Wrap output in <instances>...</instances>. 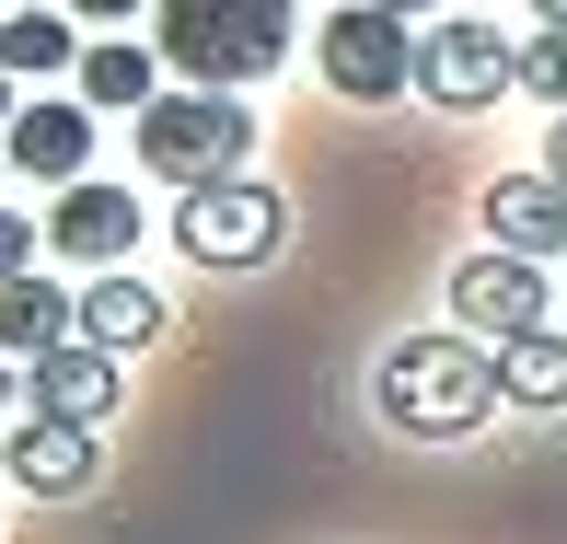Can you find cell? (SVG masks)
Returning a JSON list of instances; mask_svg holds the SVG:
<instances>
[{
  "mask_svg": "<svg viewBox=\"0 0 567 544\" xmlns=\"http://www.w3.org/2000/svg\"><path fill=\"white\" fill-rule=\"evenodd\" d=\"M522 12H533V23H567V0H522Z\"/></svg>",
  "mask_w": 567,
  "mask_h": 544,
  "instance_id": "obj_23",
  "label": "cell"
},
{
  "mask_svg": "<svg viewBox=\"0 0 567 544\" xmlns=\"http://www.w3.org/2000/svg\"><path fill=\"white\" fill-rule=\"evenodd\" d=\"M452 325L463 336H533L545 325V255H509V244H486V255H463L452 267Z\"/></svg>",
  "mask_w": 567,
  "mask_h": 544,
  "instance_id": "obj_7",
  "label": "cell"
},
{
  "mask_svg": "<svg viewBox=\"0 0 567 544\" xmlns=\"http://www.w3.org/2000/svg\"><path fill=\"white\" fill-rule=\"evenodd\" d=\"M313 70L348 93V105H394V93H417V23H405V12H371V0H348V12L313 35Z\"/></svg>",
  "mask_w": 567,
  "mask_h": 544,
  "instance_id": "obj_5",
  "label": "cell"
},
{
  "mask_svg": "<svg viewBox=\"0 0 567 544\" xmlns=\"http://www.w3.org/2000/svg\"><path fill=\"white\" fill-rule=\"evenodd\" d=\"M0 174H12V163H0Z\"/></svg>",
  "mask_w": 567,
  "mask_h": 544,
  "instance_id": "obj_26",
  "label": "cell"
},
{
  "mask_svg": "<svg viewBox=\"0 0 567 544\" xmlns=\"http://www.w3.org/2000/svg\"><path fill=\"white\" fill-rule=\"evenodd\" d=\"M0 70H12V82H59V70H82V12L12 0V12H0Z\"/></svg>",
  "mask_w": 567,
  "mask_h": 544,
  "instance_id": "obj_16",
  "label": "cell"
},
{
  "mask_svg": "<svg viewBox=\"0 0 567 544\" xmlns=\"http://www.w3.org/2000/svg\"><path fill=\"white\" fill-rule=\"evenodd\" d=\"M545 174H556V186H567V116H556V140H545Z\"/></svg>",
  "mask_w": 567,
  "mask_h": 544,
  "instance_id": "obj_21",
  "label": "cell"
},
{
  "mask_svg": "<svg viewBox=\"0 0 567 544\" xmlns=\"http://www.w3.org/2000/svg\"><path fill=\"white\" fill-rule=\"evenodd\" d=\"M70 12H82V23H140L151 0H70Z\"/></svg>",
  "mask_w": 567,
  "mask_h": 544,
  "instance_id": "obj_20",
  "label": "cell"
},
{
  "mask_svg": "<svg viewBox=\"0 0 567 544\" xmlns=\"http://www.w3.org/2000/svg\"><path fill=\"white\" fill-rule=\"evenodd\" d=\"M0 127H12V70H0Z\"/></svg>",
  "mask_w": 567,
  "mask_h": 544,
  "instance_id": "obj_24",
  "label": "cell"
},
{
  "mask_svg": "<svg viewBox=\"0 0 567 544\" xmlns=\"http://www.w3.org/2000/svg\"><path fill=\"white\" fill-rule=\"evenodd\" d=\"M486 244L567 255V186H556V174H498V186H486Z\"/></svg>",
  "mask_w": 567,
  "mask_h": 544,
  "instance_id": "obj_12",
  "label": "cell"
},
{
  "mask_svg": "<svg viewBox=\"0 0 567 544\" xmlns=\"http://www.w3.org/2000/svg\"><path fill=\"white\" fill-rule=\"evenodd\" d=\"M174 314H163V290H151V278L140 267H93V290H82V336H93V348H151V336H163Z\"/></svg>",
  "mask_w": 567,
  "mask_h": 544,
  "instance_id": "obj_13",
  "label": "cell"
},
{
  "mask_svg": "<svg viewBox=\"0 0 567 544\" xmlns=\"http://www.w3.org/2000/svg\"><path fill=\"white\" fill-rule=\"evenodd\" d=\"M371 12H405V23H429V12H441V0H371Z\"/></svg>",
  "mask_w": 567,
  "mask_h": 544,
  "instance_id": "obj_22",
  "label": "cell"
},
{
  "mask_svg": "<svg viewBox=\"0 0 567 544\" xmlns=\"http://www.w3.org/2000/svg\"><path fill=\"white\" fill-rule=\"evenodd\" d=\"M0 163L35 174V186H70V174H93V105H82V93L12 105V127H0Z\"/></svg>",
  "mask_w": 567,
  "mask_h": 544,
  "instance_id": "obj_8",
  "label": "cell"
},
{
  "mask_svg": "<svg viewBox=\"0 0 567 544\" xmlns=\"http://www.w3.org/2000/svg\"><path fill=\"white\" fill-rule=\"evenodd\" d=\"M186 209H174V244H186V267H267L278 244H290V197L255 186V174H209V186H174Z\"/></svg>",
  "mask_w": 567,
  "mask_h": 544,
  "instance_id": "obj_4",
  "label": "cell"
},
{
  "mask_svg": "<svg viewBox=\"0 0 567 544\" xmlns=\"http://www.w3.org/2000/svg\"><path fill=\"white\" fill-rule=\"evenodd\" d=\"M23 394H35L47 418L105 429V418H116V348H93V336H59V348H35V359H23Z\"/></svg>",
  "mask_w": 567,
  "mask_h": 544,
  "instance_id": "obj_11",
  "label": "cell"
},
{
  "mask_svg": "<svg viewBox=\"0 0 567 544\" xmlns=\"http://www.w3.org/2000/svg\"><path fill=\"white\" fill-rule=\"evenodd\" d=\"M163 12V70L209 93H255L290 59V0H151Z\"/></svg>",
  "mask_w": 567,
  "mask_h": 544,
  "instance_id": "obj_2",
  "label": "cell"
},
{
  "mask_svg": "<svg viewBox=\"0 0 567 544\" xmlns=\"http://www.w3.org/2000/svg\"><path fill=\"white\" fill-rule=\"evenodd\" d=\"M522 82V47L498 35V23H417V105H441V116H486L498 93Z\"/></svg>",
  "mask_w": 567,
  "mask_h": 544,
  "instance_id": "obj_6",
  "label": "cell"
},
{
  "mask_svg": "<svg viewBox=\"0 0 567 544\" xmlns=\"http://www.w3.org/2000/svg\"><path fill=\"white\" fill-rule=\"evenodd\" d=\"M498 394L533 406V418H567V336H556V325L498 336Z\"/></svg>",
  "mask_w": 567,
  "mask_h": 544,
  "instance_id": "obj_17",
  "label": "cell"
},
{
  "mask_svg": "<svg viewBox=\"0 0 567 544\" xmlns=\"http://www.w3.org/2000/svg\"><path fill=\"white\" fill-rule=\"evenodd\" d=\"M0 406H12V359H0Z\"/></svg>",
  "mask_w": 567,
  "mask_h": 544,
  "instance_id": "obj_25",
  "label": "cell"
},
{
  "mask_svg": "<svg viewBox=\"0 0 567 544\" xmlns=\"http://www.w3.org/2000/svg\"><path fill=\"white\" fill-rule=\"evenodd\" d=\"M0 463H12V486H35V499H82L93 475H105V452H93L82 418H12V440H0Z\"/></svg>",
  "mask_w": 567,
  "mask_h": 544,
  "instance_id": "obj_10",
  "label": "cell"
},
{
  "mask_svg": "<svg viewBox=\"0 0 567 544\" xmlns=\"http://www.w3.org/2000/svg\"><path fill=\"white\" fill-rule=\"evenodd\" d=\"M59 336H82V290H59L47 267L0 278V359H35V348H59Z\"/></svg>",
  "mask_w": 567,
  "mask_h": 544,
  "instance_id": "obj_14",
  "label": "cell"
},
{
  "mask_svg": "<svg viewBox=\"0 0 567 544\" xmlns=\"http://www.w3.org/2000/svg\"><path fill=\"white\" fill-rule=\"evenodd\" d=\"M70 82H82V105H93V116H140L151 93H163V47H140V35H93Z\"/></svg>",
  "mask_w": 567,
  "mask_h": 544,
  "instance_id": "obj_15",
  "label": "cell"
},
{
  "mask_svg": "<svg viewBox=\"0 0 567 544\" xmlns=\"http://www.w3.org/2000/svg\"><path fill=\"white\" fill-rule=\"evenodd\" d=\"M522 93L545 116H567V23H533V47H522Z\"/></svg>",
  "mask_w": 567,
  "mask_h": 544,
  "instance_id": "obj_18",
  "label": "cell"
},
{
  "mask_svg": "<svg viewBox=\"0 0 567 544\" xmlns=\"http://www.w3.org/2000/svg\"><path fill=\"white\" fill-rule=\"evenodd\" d=\"M35 244H47L35 220H23V209H0V278H23V267H35Z\"/></svg>",
  "mask_w": 567,
  "mask_h": 544,
  "instance_id": "obj_19",
  "label": "cell"
},
{
  "mask_svg": "<svg viewBox=\"0 0 567 544\" xmlns=\"http://www.w3.org/2000/svg\"><path fill=\"white\" fill-rule=\"evenodd\" d=\"M127 127H140V163L163 174V186H209V174L255 163V105L244 93H209V82H163Z\"/></svg>",
  "mask_w": 567,
  "mask_h": 544,
  "instance_id": "obj_3",
  "label": "cell"
},
{
  "mask_svg": "<svg viewBox=\"0 0 567 544\" xmlns=\"http://www.w3.org/2000/svg\"><path fill=\"white\" fill-rule=\"evenodd\" d=\"M47 244H59L70 267H127V244H140V197L105 186V174H70L59 209H47Z\"/></svg>",
  "mask_w": 567,
  "mask_h": 544,
  "instance_id": "obj_9",
  "label": "cell"
},
{
  "mask_svg": "<svg viewBox=\"0 0 567 544\" xmlns=\"http://www.w3.org/2000/svg\"><path fill=\"white\" fill-rule=\"evenodd\" d=\"M371 406H382V429H405V440H475L486 418H498V348L486 336H394L382 348V371H371Z\"/></svg>",
  "mask_w": 567,
  "mask_h": 544,
  "instance_id": "obj_1",
  "label": "cell"
}]
</instances>
